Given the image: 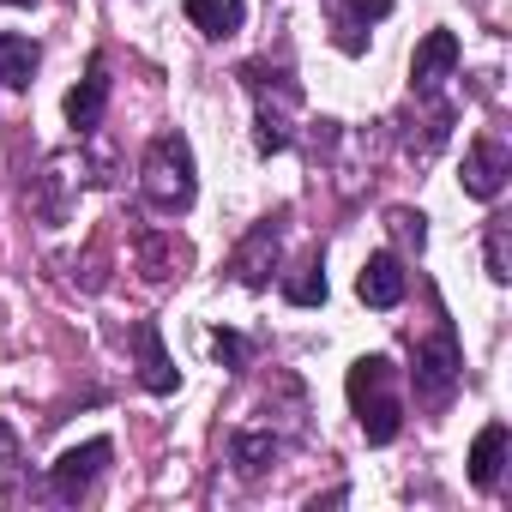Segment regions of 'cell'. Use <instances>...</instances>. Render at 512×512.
<instances>
[{
	"mask_svg": "<svg viewBox=\"0 0 512 512\" xmlns=\"http://www.w3.org/2000/svg\"><path fill=\"white\" fill-rule=\"evenodd\" d=\"M344 392H350V410H356L368 446H392L398 428H404V398H398V368H392V356H362V362L350 368Z\"/></svg>",
	"mask_w": 512,
	"mask_h": 512,
	"instance_id": "cell-1",
	"label": "cell"
},
{
	"mask_svg": "<svg viewBox=\"0 0 512 512\" xmlns=\"http://www.w3.org/2000/svg\"><path fill=\"white\" fill-rule=\"evenodd\" d=\"M139 193H145V205L163 211V217H181V211L193 205L199 181H193V145H187V133H157V139L145 145Z\"/></svg>",
	"mask_w": 512,
	"mask_h": 512,
	"instance_id": "cell-2",
	"label": "cell"
},
{
	"mask_svg": "<svg viewBox=\"0 0 512 512\" xmlns=\"http://www.w3.org/2000/svg\"><path fill=\"white\" fill-rule=\"evenodd\" d=\"M241 85L253 91V103H260V115H253V145H260L266 157H278V151H290V115H296V103H302V85L290 79V73H278V67H266V61H247L241 67Z\"/></svg>",
	"mask_w": 512,
	"mask_h": 512,
	"instance_id": "cell-3",
	"label": "cell"
},
{
	"mask_svg": "<svg viewBox=\"0 0 512 512\" xmlns=\"http://www.w3.org/2000/svg\"><path fill=\"white\" fill-rule=\"evenodd\" d=\"M458 374H464V356H458V338H452V326H440L422 350H416V368H410V380H416V398L428 404V410H440L452 392H458Z\"/></svg>",
	"mask_w": 512,
	"mask_h": 512,
	"instance_id": "cell-4",
	"label": "cell"
},
{
	"mask_svg": "<svg viewBox=\"0 0 512 512\" xmlns=\"http://www.w3.org/2000/svg\"><path fill=\"white\" fill-rule=\"evenodd\" d=\"M109 458H115V446H109V440H85V446H67V452L49 464V494H55L61 506H79V500L91 494V482L109 470Z\"/></svg>",
	"mask_w": 512,
	"mask_h": 512,
	"instance_id": "cell-5",
	"label": "cell"
},
{
	"mask_svg": "<svg viewBox=\"0 0 512 512\" xmlns=\"http://www.w3.org/2000/svg\"><path fill=\"white\" fill-rule=\"evenodd\" d=\"M278 241H284L278 217L253 223V229L241 235V247L229 253V272H235V284H241V290H266V284H272V272H278Z\"/></svg>",
	"mask_w": 512,
	"mask_h": 512,
	"instance_id": "cell-6",
	"label": "cell"
},
{
	"mask_svg": "<svg viewBox=\"0 0 512 512\" xmlns=\"http://www.w3.org/2000/svg\"><path fill=\"white\" fill-rule=\"evenodd\" d=\"M506 175H512V151H506L494 133L470 139V151H464V193H470V199H500Z\"/></svg>",
	"mask_w": 512,
	"mask_h": 512,
	"instance_id": "cell-7",
	"label": "cell"
},
{
	"mask_svg": "<svg viewBox=\"0 0 512 512\" xmlns=\"http://www.w3.org/2000/svg\"><path fill=\"white\" fill-rule=\"evenodd\" d=\"M103 109H109V61L91 55V61H85V79L67 91V127L85 139V133L103 127Z\"/></svg>",
	"mask_w": 512,
	"mask_h": 512,
	"instance_id": "cell-8",
	"label": "cell"
},
{
	"mask_svg": "<svg viewBox=\"0 0 512 512\" xmlns=\"http://www.w3.org/2000/svg\"><path fill=\"white\" fill-rule=\"evenodd\" d=\"M452 73H458V37H452V31H428V37L416 43V55H410V85H416L422 97H434Z\"/></svg>",
	"mask_w": 512,
	"mask_h": 512,
	"instance_id": "cell-9",
	"label": "cell"
},
{
	"mask_svg": "<svg viewBox=\"0 0 512 512\" xmlns=\"http://www.w3.org/2000/svg\"><path fill=\"white\" fill-rule=\"evenodd\" d=\"M73 157L61 151V157H49L43 163V175H31L25 181V199H31V211L43 217V223H67V193H73Z\"/></svg>",
	"mask_w": 512,
	"mask_h": 512,
	"instance_id": "cell-10",
	"label": "cell"
},
{
	"mask_svg": "<svg viewBox=\"0 0 512 512\" xmlns=\"http://www.w3.org/2000/svg\"><path fill=\"white\" fill-rule=\"evenodd\" d=\"M392 13V0H332V43L344 55L368 49V25H380Z\"/></svg>",
	"mask_w": 512,
	"mask_h": 512,
	"instance_id": "cell-11",
	"label": "cell"
},
{
	"mask_svg": "<svg viewBox=\"0 0 512 512\" xmlns=\"http://www.w3.org/2000/svg\"><path fill=\"white\" fill-rule=\"evenodd\" d=\"M133 350H139V380H145V392H175L181 386V368L169 362V350H163V332H157V320H139L133 326Z\"/></svg>",
	"mask_w": 512,
	"mask_h": 512,
	"instance_id": "cell-12",
	"label": "cell"
},
{
	"mask_svg": "<svg viewBox=\"0 0 512 512\" xmlns=\"http://www.w3.org/2000/svg\"><path fill=\"white\" fill-rule=\"evenodd\" d=\"M404 290H410V278H404V260H398V253H374V260L362 266V278H356V296H362L368 308H398Z\"/></svg>",
	"mask_w": 512,
	"mask_h": 512,
	"instance_id": "cell-13",
	"label": "cell"
},
{
	"mask_svg": "<svg viewBox=\"0 0 512 512\" xmlns=\"http://www.w3.org/2000/svg\"><path fill=\"white\" fill-rule=\"evenodd\" d=\"M37 67H43V49H37L31 37L0 31V85H7V91H31Z\"/></svg>",
	"mask_w": 512,
	"mask_h": 512,
	"instance_id": "cell-14",
	"label": "cell"
},
{
	"mask_svg": "<svg viewBox=\"0 0 512 512\" xmlns=\"http://www.w3.org/2000/svg\"><path fill=\"white\" fill-rule=\"evenodd\" d=\"M278 434H253V428H241V434H229V464H235V476H266L272 464H278Z\"/></svg>",
	"mask_w": 512,
	"mask_h": 512,
	"instance_id": "cell-15",
	"label": "cell"
},
{
	"mask_svg": "<svg viewBox=\"0 0 512 512\" xmlns=\"http://www.w3.org/2000/svg\"><path fill=\"white\" fill-rule=\"evenodd\" d=\"M139 272H145V284H169L175 278V266L187 260V253L175 247V235H163V229H139Z\"/></svg>",
	"mask_w": 512,
	"mask_h": 512,
	"instance_id": "cell-16",
	"label": "cell"
},
{
	"mask_svg": "<svg viewBox=\"0 0 512 512\" xmlns=\"http://www.w3.org/2000/svg\"><path fill=\"white\" fill-rule=\"evenodd\" d=\"M500 464H506V422H488V428L476 434V446H470V482L488 494V488L500 482Z\"/></svg>",
	"mask_w": 512,
	"mask_h": 512,
	"instance_id": "cell-17",
	"label": "cell"
},
{
	"mask_svg": "<svg viewBox=\"0 0 512 512\" xmlns=\"http://www.w3.org/2000/svg\"><path fill=\"white\" fill-rule=\"evenodd\" d=\"M247 19V0H187V25L205 37H235Z\"/></svg>",
	"mask_w": 512,
	"mask_h": 512,
	"instance_id": "cell-18",
	"label": "cell"
},
{
	"mask_svg": "<svg viewBox=\"0 0 512 512\" xmlns=\"http://www.w3.org/2000/svg\"><path fill=\"white\" fill-rule=\"evenodd\" d=\"M284 302L290 308H320L326 302V260H320V253H308V260L284 278Z\"/></svg>",
	"mask_w": 512,
	"mask_h": 512,
	"instance_id": "cell-19",
	"label": "cell"
},
{
	"mask_svg": "<svg viewBox=\"0 0 512 512\" xmlns=\"http://www.w3.org/2000/svg\"><path fill=\"white\" fill-rule=\"evenodd\" d=\"M488 278H494V284L512 278V223H506V217L488 223Z\"/></svg>",
	"mask_w": 512,
	"mask_h": 512,
	"instance_id": "cell-20",
	"label": "cell"
},
{
	"mask_svg": "<svg viewBox=\"0 0 512 512\" xmlns=\"http://www.w3.org/2000/svg\"><path fill=\"white\" fill-rule=\"evenodd\" d=\"M422 223H428V217H422V211H410V205H398V211L386 217V229H392L404 247H416V253H422V241H428V229H422Z\"/></svg>",
	"mask_w": 512,
	"mask_h": 512,
	"instance_id": "cell-21",
	"label": "cell"
},
{
	"mask_svg": "<svg viewBox=\"0 0 512 512\" xmlns=\"http://www.w3.org/2000/svg\"><path fill=\"white\" fill-rule=\"evenodd\" d=\"M211 356H217L223 368H247V356H253V344H247L241 332H217V338H211Z\"/></svg>",
	"mask_w": 512,
	"mask_h": 512,
	"instance_id": "cell-22",
	"label": "cell"
},
{
	"mask_svg": "<svg viewBox=\"0 0 512 512\" xmlns=\"http://www.w3.org/2000/svg\"><path fill=\"white\" fill-rule=\"evenodd\" d=\"M13 464H19V434L0 422V470H13Z\"/></svg>",
	"mask_w": 512,
	"mask_h": 512,
	"instance_id": "cell-23",
	"label": "cell"
},
{
	"mask_svg": "<svg viewBox=\"0 0 512 512\" xmlns=\"http://www.w3.org/2000/svg\"><path fill=\"white\" fill-rule=\"evenodd\" d=\"M0 7H37V0H0Z\"/></svg>",
	"mask_w": 512,
	"mask_h": 512,
	"instance_id": "cell-24",
	"label": "cell"
}]
</instances>
